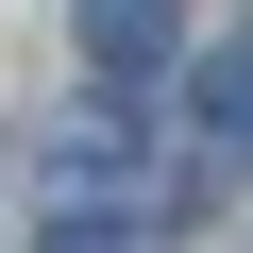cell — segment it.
<instances>
[{"label": "cell", "instance_id": "6da1fadb", "mask_svg": "<svg viewBox=\"0 0 253 253\" xmlns=\"http://www.w3.org/2000/svg\"><path fill=\"white\" fill-rule=\"evenodd\" d=\"M68 34H84V68H118V84H135V68H169V51H186V17H169V0H84Z\"/></svg>", "mask_w": 253, "mask_h": 253}, {"label": "cell", "instance_id": "7a4b0ae2", "mask_svg": "<svg viewBox=\"0 0 253 253\" xmlns=\"http://www.w3.org/2000/svg\"><path fill=\"white\" fill-rule=\"evenodd\" d=\"M118 152H135V135H118V101H84L68 135H51V186H68V219H101V186H118Z\"/></svg>", "mask_w": 253, "mask_h": 253}, {"label": "cell", "instance_id": "277c9868", "mask_svg": "<svg viewBox=\"0 0 253 253\" xmlns=\"http://www.w3.org/2000/svg\"><path fill=\"white\" fill-rule=\"evenodd\" d=\"M34 253H152V236H135V219H51Z\"/></svg>", "mask_w": 253, "mask_h": 253}, {"label": "cell", "instance_id": "3957f363", "mask_svg": "<svg viewBox=\"0 0 253 253\" xmlns=\"http://www.w3.org/2000/svg\"><path fill=\"white\" fill-rule=\"evenodd\" d=\"M186 135H203L219 169H253V51H219V68L186 84Z\"/></svg>", "mask_w": 253, "mask_h": 253}]
</instances>
